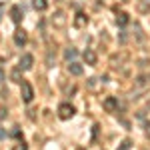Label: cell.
Returning <instances> with one entry per match:
<instances>
[{
    "label": "cell",
    "instance_id": "10",
    "mask_svg": "<svg viewBox=\"0 0 150 150\" xmlns=\"http://www.w3.org/2000/svg\"><path fill=\"white\" fill-rule=\"evenodd\" d=\"M128 22H130V16L126 12H116V24L118 26H126Z\"/></svg>",
    "mask_w": 150,
    "mask_h": 150
},
{
    "label": "cell",
    "instance_id": "18",
    "mask_svg": "<svg viewBox=\"0 0 150 150\" xmlns=\"http://www.w3.org/2000/svg\"><path fill=\"white\" fill-rule=\"evenodd\" d=\"M4 116H6V110H4V108H0V118H4Z\"/></svg>",
    "mask_w": 150,
    "mask_h": 150
},
{
    "label": "cell",
    "instance_id": "6",
    "mask_svg": "<svg viewBox=\"0 0 150 150\" xmlns=\"http://www.w3.org/2000/svg\"><path fill=\"white\" fill-rule=\"evenodd\" d=\"M26 42H28V36H26V32L18 28V30L14 32V44H16V46H24Z\"/></svg>",
    "mask_w": 150,
    "mask_h": 150
},
{
    "label": "cell",
    "instance_id": "21",
    "mask_svg": "<svg viewBox=\"0 0 150 150\" xmlns=\"http://www.w3.org/2000/svg\"><path fill=\"white\" fill-rule=\"evenodd\" d=\"M78 150H84V148H78Z\"/></svg>",
    "mask_w": 150,
    "mask_h": 150
},
{
    "label": "cell",
    "instance_id": "19",
    "mask_svg": "<svg viewBox=\"0 0 150 150\" xmlns=\"http://www.w3.org/2000/svg\"><path fill=\"white\" fill-rule=\"evenodd\" d=\"M0 138H4V130L2 128H0Z\"/></svg>",
    "mask_w": 150,
    "mask_h": 150
},
{
    "label": "cell",
    "instance_id": "1",
    "mask_svg": "<svg viewBox=\"0 0 150 150\" xmlns=\"http://www.w3.org/2000/svg\"><path fill=\"white\" fill-rule=\"evenodd\" d=\"M74 112H76V108L70 102H64V104L58 106V118H60V120H70V118L74 116Z\"/></svg>",
    "mask_w": 150,
    "mask_h": 150
},
{
    "label": "cell",
    "instance_id": "17",
    "mask_svg": "<svg viewBox=\"0 0 150 150\" xmlns=\"http://www.w3.org/2000/svg\"><path fill=\"white\" fill-rule=\"evenodd\" d=\"M12 150H26V144H24V142H18V144L12 146Z\"/></svg>",
    "mask_w": 150,
    "mask_h": 150
},
{
    "label": "cell",
    "instance_id": "4",
    "mask_svg": "<svg viewBox=\"0 0 150 150\" xmlns=\"http://www.w3.org/2000/svg\"><path fill=\"white\" fill-rule=\"evenodd\" d=\"M102 106H104L106 112H116V110H118V100H116L114 96H106L104 102H102Z\"/></svg>",
    "mask_w": 150,
    "mask_h": 150
},
{
    "label": "cell",
    "instance_id": "15",
    "mask_svg": "<svg viewBox=\"0 0 150 150\" xmlns=\"http://www.w3.org/2000/svg\"><path fill=\"white\" fill-rule=\"evenodd\" d=\"M130 146H132V142H130V140H122V144L118 146V150H130Z\"/></svg>",
    "mask_w": 150,
    "mask_h": 150
},
{
    "label": "cell",
    "instance_id": "14",
    "mask_svg": "<svg viewBox=\"0 0 150 150\" xmlns=\"http://www.w3.org/2000/svg\"><path fill=\"white\" fill-rule=\"evenodd\" d=\"M20 72H22V70L16 68V70H12V74H10V78H12L14 82H18V84H22V80H24L22 76H20Z\"/></svg>",
    "mask_w": 150,
    "mask_h": 150
},
{
    "label": "cell",
    "instance_id": "16",
    "mask_svg": "<svg viewBox=\"0 0 150 150\" xmlns=\"http://www.w3.org/2000/svg\"><path fill=\"white\" fill-rule=\"evenodd\" d=\"M140 10H142V12L150 10V0H144V2H142V4H140Z\"/></svg>",
    "mask_w": 150,
    "mask_h": 150
},
{
    "label": "cell",
    "instance_id": "7",
    "mask_svg": "<svg viewBox=\"0 0 150 150\" xmlns=\"http://www.w3.org/2000/svg\"><path fill=\"white\" fill-rule=\"evenodd\" d=\"M82 56H84V62H86L88 66H94V64H96V60H98L96 52L90 50V48H88V50H84V54H82Z\"/></svg>",
    "mask_w": 150,
    "mask_h": 150
},
{
    "label": "cell",
    "instance_id": "11",
    "mask_svg": "<svg viewBox=\"0 0 150 150\" xmlns=\"http://www.w3.org/2000/svg\"><path fill=\"white\" fill-rule=\"evenodd\" d=\"M32 6H34V10L44 12L48 8V0H32Z\"/></svg>",
    "mask_w": 150,
    "mask_h": 150
},
{
    "label": "cell",
    "instance_id": "20",
    "mask_svg": "<svg viewBox=\"0 0 150 150\" xmlns=\"http://www.w3.org/2000/svg\"><path fill=\"white\" fill-rule=\"evenodd\" d=\"M146 132H148V134H150V122H148V124H146Z\"/></svg>",
    "mask_w": 150,
    "mask_h": 150
},
{
    "label": "cell",
    "instance_id": "3",
    "mask_svg": "<svg viewBox=\"0 0 150 150\" xmlns=\"http://www.w3.org/2000/svg\"><path fill=\"white\" fill-rule=\"evenodd\" d=\"M10 18H12V22H14V24H20V22H22V18H24V10H22V6L14 4V6L10 8Z\"/></svg>",
    "mask_w": 150,
    "mask_h": 150
},
{
    "label": "cell",
    "instance_id": "12",
    "mask_svg": "<svg viewBox=\"0 0 150 150\" xmlns=\"http://www.w3.org/2000/svg\"><path fill=\"white\" fill-rule=\"evenodd\" d=\"M52 22L56 24V26H64V22H66L64 12H56V14H54V18H52Z\"/></svg>",
    "mask_w": 150,
    "mask_h": 150
},
{
    "label": "cell",
    "instance_id": "5",
    "mask_svg": "<svg viewBox=\"0 0 150 150\" xmlns=\"http://www.w3.org/2000/svg\"><path fill=\"white\" fill-rule=\"evenodd\" d=\"M32 66H34V56H32V54H24V56L20 58L18 68L20 70H32Z\"/></svg>",
    "mask_w": 150,
    "mask_h": 150
},
{
    "label": "cell",
    "instance_id": "9",
    "mask_svg": "<svg viewBox=\"0 0 150 150\" xmlns=\"http://www.w3.org/2000/svg\"><path fill=\"white\" fill-rule=\"evenodd\" d=\"M68 72L72 74V76H80L82 72H84V68H82V64H78V62L72 60V62L68 64Z\"/></svg>",
    "mask_w": 150,
    "mask_h": 150
},
{
    "label": "cell",
    "instance_id": "13",
    "mask_svg": "<svg viewBox=\"0 0 150 150\" xmlns=\"http://www.w3.org/2000/svg\"><path fill=\"white\" fill-rule=\"evenodd\" d=\"M76 54H78V50H76V48H66V52H64V58L72 62V60L76 58Z\"/></svg>",
    "mask_w": 150,
    "mask_h": 150
},
{
    "label": "cell",
    "instance_id": "8",
    "mask_svg": "<svg viewBox=\"0 0 150 150\" xmlns=\"http://www.w3.org/2000/svg\"><path fill=\"white\" fill-rule=\"evenodd\" d=\"M86 24H88V16H86L84 12H78V14L74 16V26H76V28H84Z\"/></svg>",
    "mask_w": 150,
    "mask_h": 150
},
{
    "label": "cell",
    "instance_id": "2",
    "mask_svg": "<svg viewBox=\"0 0 150 150\" xmlns=\"http://www.w3.org/2000/svg\"><path fill=\"white\" fill-rule=\"evenodd\" d=\"M20 96H22V100L26 104H30L34 100V88H32L28 82H22V84H20Z\"/></svg>",
    "mask_w": 150,
    "mask_h": 150
}]
</instances>
